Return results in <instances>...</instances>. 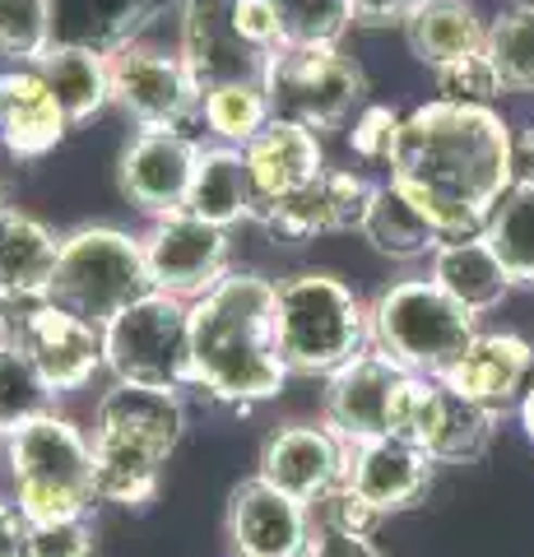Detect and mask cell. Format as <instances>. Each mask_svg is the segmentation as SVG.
Listing matches in <instances>:
<instances>
[{
    "instance_id": "1",
    "label": "cell",
    "mask_w": 534,
    "mask_h": 557,
    "mask_svg": "<svg viewBox=\"0 0 534 557\" xmlns=\"http://www.w3.org/2000/svg\"><path fill=\"white\" fill-rule=\"evenodd\" d=\"M516 182V135L497 108L433 98L413 108L390 153V186L451 237H479Z\"/></svg>"
},
{
    "instance_id": "2",
    "label": "cell",
    "mask_w": 534,
    "mask_h": 557,
    "mask_svg": "<svg viewBox=\"0 0 534 557\" xmlns=\"http://www.w3.org/2000/svg\"><path fill=\"white\" fill-rule=\"evenodd\" d=\"M288 368L274 335V278L233 270L191 302V386L223 405H265Z\"/></svg>"
},
{
    "instance_id": "3",
    "label": "cell",
    "mask_w": 534,
    "mask_h": 557,
    "mask_svg": "<svg viewBox=\"0 0 534 557\" xmlns=\"http://www.w3.org/2000/svg\"><path fill=\"white\" fill-rule=\"evenodd\" d=\"M274 335L288 376H331L372 348L368 302L335 274H293L274 284Z\"/></svg>"
},
{
    "instance_id": "4",
    "label": "cell",
    "mask_w": 534,
    "mask_h": 557,
    "mask_svg": "<svg viewBox=\"0 0 534 557\" xmlns=\"http://www.w3.org/2000/svg\"><path fill=\"white\" fill-rule=\"evenodd\" d=\"M10 502L24 511L28 525L38 520L89 516L98 502L94 483V442L65 413L47 409L20 432L5 437Z\"/></svg>"
},
{
    "instance_id": "5",
    "label": "cell",
    "mask_w": 534,
    "mask_h": 557,
    "mask_svg": "<svg viewBox=\"0 0 534 557\" xmlns=\"http://www.w3.org/2000/svg\"><path fill=\"white\" fill-rule=\"evenodd\" d=\"M372 348L409 376L442 381L479 335V317L451 302L433 278H400L368 302Z\"/></svg>"
},
{
    "instance_id": "6",
    "label": "cell",
    "mask_w": 534,
    "mask_h": 557,
    "mask_svg": "<svg viewBox=\"0 0 534 557\" xmlns=\"http://www.w3.org/2000/svg\"><path fill=\"white\" fill-rule=\"evenodd\" d=\"M145 293H153V284L145 265V242L135 233L112 228V223H84L61 237V260L47 302H61L84 321L108 325L116 311L140 302Z\"/></svg>"
},
{
    "instance_id": "7",
    "label": "cell",
    "mask_w": 534,
    "mask_h": 557,
    "mask_svg": "<svg viewBox=\"0 0 534 557\" xmlns=\"http://www.w3.org/2000/svg\"><path fill=\"white\" fill-rule=\"evenodd\" d=\"M102 362L112 381L153 391H186L191 386V302L145 293L140 302L102 325Z\"/></svg>"
},
{
    "instance_id": "8",
    "label": "cell",
    "mask_w": 534,
    "mask_h": 557,
    "mask_svg": "<svg viewBox=\"0 0 534 557\" xmlns=\"http://www.w3.org/2000/svg\"><path fill=\"white\" fill-rule=\"evenodd\" d=\"M270 112L293 126L325 135L363 112L368 75L344 47H280L265 65Z\"/></svg>"
},
{
    "instance_id": "9",
    "label": "cell",
    "mask_w": 534,
    "mask_h": 557,
    "mask_svg": "<svg viewBox=\"0 0 534 557\" xmlns=\"http://www.w3.org/2000/svg\"><path fill=\"white\" fill-rule=\"evenodd\" d=\"M493 428H497V413L456 395L446 381H433V376H405L400 399H395V418H390V437L419 446L433 465L479 460L493 442Z\"/></svg>"
},
{
    "instance_id": "10",
    "label": "cell",
    "mask_w": 534,
    "mask_h": 557,
    "mask_svg": "<svg viewBox=\"0 0 534 557\" xmlns=\"http://www.w3.org/2000/svg\"><path fill=\"white\" fill-rule=\"evenodd\" d=\"M140 242H145L149 284L153 293H167V298L196 302L223 274H233L228 228H214V223L186 214V209L167 219H153Z\"/></svg>"
},
{
    "instance_id": "11",
    "label": "cell",
    "mask_w": 534,
    "mask_h": 557,
    "mask_svg": "<svg viewBox=\"0 0 534 557\" xmlns=\"http://www.w3.org/2000/svg\"><path fill=\"white\" fill-rule=\"evenodd\" d=\"M200 84L186 70L182 51L126 47L112 57V102L140 131H182L200 112Z\"/></svg>"
},
{
    "instance_id": "12",
    "label": "cell",
    "mask_w": 534,
    "mask_h": 557,
    "mask_svg": "<svg viewBox=\"0 0 534 557\" xmlns=\"http://www.w3.org/2000/svg\"><path fill=\"white\" fill-rule=\"evenodd\" d=\"M28 362L38 368L51 395H71L84 391L89 381L108 368L102 362V325L75 317L61 302H38L20 317V339Z\"/></svg>"
},
{
    "instance_id": "13",
    "label": "cell",
    "mask_w": 534,
    "mask_h": 557,
    "mask_svg": "<svg viewBox=\"0 0 534 557\" xmlns=\"http://www.w3.org/2000/svg\"><path fill=\"white\" fill-rule=\"evenodd\" d=\"M405 376L409 372L395 368L386 354L363 348L339 372L325 376V428L344 446L390 437V418H395V399H400Z\"/></svg>"
},
{
    "instance_id": "14",
    "label": "cell",
    "mask_w": 534,
    "mask_h": 557,
    "mask_svg": "<svg viewBox=\"0 0 534 557\" xmlns=\"http://www.w3.org/2000/svg\"><path fill=\"white\" fill-rule=\"evenodd\" d=\"M237 0H182V61L200 94L219 84H261L270 57L237 33Z\"/></svg>"
},
{
    "instance_id": "15",
    "label": "cell",
    "mask_w": 534,
    "mask_h": 557,
    "mask_svg": "<svg viewBox=\"0 0 534 557\" xmlns=\"http://www.w3.org/2000/svg\"><path fill=\"white\" fill-rule=\"evenodd\" d=\"M344 465H349V446L325 423H284L265 437L256 474L312 511L344 483Z\"/></svg>"
},
{
    "instance_id": "16",
    "label": "cell",
    "mask_w": 534,
    "mask_h": 557,
    "mask_svg": "<svg viewBox=\"0 0 534 557\" xmlns=\"http://www.w3.org/2000/svg\"><path fill=\"white\" fill-rule=\"evenodd\" d=\"M223 539H228L233 557H307L312 511L256 474L233 487L228 516H223Z\"/></svg>"
},
{
    "instance_id": "17",
    "label": "cell",
    "mask_w": 534,
    "mask_h": 557,
    "mask_svg": "<svg viewBox=\"0 0 534 557\" xmlns=\"http://www.w3.org/2000/svg\"><path fill=\"white\" fill-rule=\"evenodd\" d=\"M196 159H200V145L191 135H182V131H140L126 145L122 168H116L122 196L149 219L182 214L186 196H191Z\"/></svg>"
},
{
    "instance_id": "18",
    "label": "cell",
    "mask_w": 534,
    "mask_h": 557,
    "mask_svg": "<svg viewBox=\"0 0 534 557\" xmlns=\"http://www.w3.org/2000/svg\"><path fill=\"white\" fill-rule=\"evenodd\" d=\"M372 190L376 186L368 177H358V172L325 168L312 186H302L298 196L261 209L256 219H261L270 233L288 237V242H307L316 233H358L363 219H368Z\"/></svg>"
},
{
    "instance_id": "19",
    "label": "cell",
    "mask_w": 534,
    "mask_h": 557,
    "mask_svg": "<svg viewBox=\"0 0 534 557\" xmlns=\"http://www.w3.org/2000/svg\"><path fill=\"white\" fill-rule=\"evenodd\" d=\"M186 432V405L177 391H153L131 386V381H112L94 405V437L126 442L135 450L167 460Z\"/></svg>"
},
{
    "instance_id": "20",
    "label": "cell",
    "mask_w": 534,
    "mask_h": 557,
    "mask_svg": "<svg viewBox=\"0 0 534 557\" xmlns=\"http://www.w3.org/2000/svg\"><path fill=\"white\" fill-rule=\"evenodd\" d=\"M182 0H51V47L122 57Z\"/></svg>"
},
{
    "instance_id": "21",
    "label": "cell",
    "mask_w": 534,
    "mask_h": 557,
    "mask_svg": "<svg viewBox=\"0 0 534 557\" xmlns=\"http://www.w3.org/2000/svg\"><path fill=\"white\" fill-rule=\"evenodd\" d=\"M534 376V344L511 330H479L474 344L460 354V362L442 381L456 395L484 405L488 413H507L525 399V386Z\"/></svg>"
},
{
    "instance_id": "22",
    "label": "cell",
    "mask_w": 534,
    "mask_h": 557,
    "mask_svg": "<svg viewBox=\"0 0 534 557\" xmlns=\"http://www.w3.org/2000/svg\"><path fill=\"white\" fill-rule=\"evenodd\" d=\"M344 487L372 502L382 516L419 507L433 487V460L419 446L400 437H372L349 446V465H344Z\"/></svg>"
},
{
    "instance_id": "23",
    "label": "cell",
    "mask_w": 534,
    "mask_h": 557,
    "mask_svg": "<svg viewBox=\"0 0 534 557\" xmlns=\"http://www.w3.org/2000/svg\"><path fill=\"white\" fill-rule=\"evenodd\" d=\"M65 131H71V121H65L38 65L0 70V145L10 159H47L65 139Z\"/></svg>"
},
{
    "instance_id": "24",
    "label": "cell",
    "mask_w": 534,
    "mask_h": 557,
    "mask_svg": "<svg viewBox=\"0 0 534 557\" xmlns=\"http://www.w3.org/2000/svg\"><path fill=\"white\" fill-rule=\"evenodd\" d=\"M243 159H247V172H251L256 214L270 209V205H280V200H288V196H298L302 186H312L325 172L321 135L293 126V121H280V116H274L270 126L243 149Z\"/></svg>"
},
{
    "instance_id": "25",
    "label": "cell",
    "mask_w": 534,
    "mask_h": 557,
    "mask_svg": "<svg viewBox=\"0 0 534 557\" xmlns=\"http://www.w3.org/2000/svg\"><path fill=\"white\" fill-rule=\"evenodd\" d=\"M61 260V237L47 228L42 219L10 209L0 219V293L10 302H47L51 278H57Z\"/></svg>"
},
{
    "instance_id": "26",
    "label": "cell",
    "mask_w": 534,
    "mask_h": 557,
    "mask_svg": "<svg viewBox=\"0 0 534 557\" xmlns=\"http://www.w3.org/2000/svg\"><path fill=\"white\" fill-rule=\"evenodd\" d=\"M427 278L446 293L451 302H460L464 311H474V317H484V311L502 307L507 293H511V278L502 270V260L493 256V247L479 237H451L442 242V247L427 256Z\"/></svg>"
},
{
    "instance_id": "27",
    "label": "cell",
    "mask_w": 534,
    "mask_h": 557,
    "mask_svg": "<svg viewBox=\"0 0 534 557\" xmlns=\"http://www.w3.org/2000/svg\"><path fill=\"white\" fill-rule=\"evenodd\" d=\"M186 214H196L214 228H233L256 214V190H251V172L243 149L233 145H200L196 159V177H191V196H186Z\"/></svg>"
},
{
    "instance_id": "28",
    "label": "cell",
    "mask_w": 534,
    "mask_h": 557,
    "mask_svg": "<svg viewBox=\"0 0 534 557\" xmlns=\"http://www.w3.org/2000/svg\"><path fill=\"white\" fill-rule=\"evenodd\" d=\"M488 24L479 20L470 0H419L413 14L405 20V42L423 65H451L470 51H484Z\"/></svg>"
},
{
    "instance_id": "29",
    "label": "cell",
    "mask_w": 534,
    "mask_h": 557,
    "mask_svg": "<svg viewBox=\"0 0 534 557\" xmlns=\"http://www.w3.org/2000/svg\"><path fill=\"white\" fill-rule=\"evenodd\" d=\"M47 89L57 94L71 126L94 121L102 108H112V61L84 47H51L38 61Z\"/></svg>"
},
{
    "instance_id": "30",
    "label": "cell",
    "mask_w": 534,
    "mask_h": 557,
    "mask_svg": "<svg viewBox=\"0 0 534 557\" xmlns=\"http://www.w3.org/2000/svg\"><path fill=\"white\" fill-rule=\"evenodd\" d=\"M358 233H363L368 247L376 256H386V260H423V256H433L442 247V233L423 219V209L413 205L405 190H395L390 182L372 190L368 219H363Z\"/></svg>"
},
{
    "instance_id": "31",
    "label": "cell",
    "mask_w": 534,
    "mask_h": 557,
    "mask_svg": "<svg viewBox=\"0 0 534 557\" xmlns=\"http://www.w3.org/2000/svg\"><path fill=\"white\" fill-rule=\"evenodd\" d=\"M484 242L502 260L511 288H534V172L516 177L507 196L493 205L484 223Z\"/></svg>"
},
{
    "instance_id": "32",
    "label": "cell",
    "mask_w": 534,
    "mask_h": 557,
    "mask_svg": "<svg viewBox=\"0 0 534 557\" xmlns=\"http://www.w3.org/2000/svg\"><path fill=\"white\" fill-rule=\"evenodd\" d=\"M200 116L219 145H233V149H247L274 121L265 84H219V89L200 98Z\"/></svg>"
},
{
    "instance_id": "33",
    "label": "cell",
    "mask_w": 534,
    "mask_h": 557,
    "mask_svg": "<svg viewBox=\"0 0 534 557\" xmlns=\"http://www.w3.org/2000/svg\"><path fill=\"white\" fill-rule=\"evenodd\" d=\"M484 51L507 89L534 94V0H516V5L497 10V20L484 33Z\"/></svg>"
},
{
    "instance_id": "34",
    "label": "cell",
    "mask_w": 534,
    "mask_h": 557,
    "mask_svg": "<svg viewBox=\"0 0 534 557\" xmlns=\"http://www.w3.org/2000/svg\"><path fill=\"white\" fill-rule=\"evenodd\" d=\"M51 399L57 395L47 391V381L38 376L24 348L20 344L0 348V442L10 432H20L24 423H33V418H42L51 409Z\"/></svg>"
},
{
    "instance_id": "35",
    "label": "cell",
    "mask_w": 534,
    "mask_h": 557,
    "mask_svg": "<svg viewBox=\"0 0 534 557\" xmlns=\"http://www.w3.org/2000/svg\"><path fill=\"white\" fill-rule=\"evenodd\" d=\"M284 47H339L353 24L349 0H274Z\"/></svg>"
},
{
    "instance_id": "36",
    "label": "cell",
    "mask_w": 534,
    "mask_h": 557,
    "mask_svg": "<svg viewBox=\"0 0 534 557\" xmlns=\"http://www.w3.org/2000/svg\"><path fill=\"white\" fill-rule=\"evenodd\" d=\"M51 51V0H0V57L38 65Z\"/></svg>"
},
{
    "instance_id": "37",
    "label": "cell",
    "mask_w": 534,
    "mask_h": 557,
    "mask_svg": "<svg viewBox=\"0 0 534 557\" xmlns=\"http://www.w3.org/2000/svg\"><path fill=\"white\" fill-rule=\"evenodd\" d=\"M507 84L497 75V65L488 61V51H470L451 65L437 70V94L446 102H470V108H493V98L502 94Z\"/></svg>"
},
{
    "instance_id": "38",
    "label": "cell",
    "mask_w": 534,
    "mask_h": 557,
    "mask_svg": "<svg viewBox=\"0 0 534 557\" xmlns=\"http://www.w3.org/2000/svg\"><path fill=\"white\" fill-rule=\"evenodd\" d=\"M24 557H94V520H38V525H28Z\"/></svg>"
},
{
    "instance_id": "39",
    "label": "cell",
    "mask_w": 534,
    "mask_h": 557,
    "mask_svg": "<svg viewBox=\"0 0 534 557\" xmlns=\"http://www.w3.org/2000/svg\"><path fill=\"white\" fill-rule=\"evenodd\" d=\"M400 126H405V116L395 112V108H382V102H368V108L353 116L349 149H353L363 163H390L395 139H400Z\"/></svg>"
},
{
    "instance_id": "40",
    "label": "cell",
    "mask_w": 534,
    "mask_h": 557,
    "mask_svg": "<svg viewBox=\"0 0 534 557\" xmlns=\"http://www.w3.org/2000/svg\"><path fill=\"white\" fill-rule=\"evenodd\" d=\"M321 525L325 530H339V534H353V539H372L376 530H382V511H376L372 507V502H363V497H358V493H349V487H335V493L331 497H325L321 502Z\"/></svg>"
},
{
    "instance_id": "41",
    "label": "cell",
    "mask_w": 534,
    "mask_h": 557,
    "mask_svg": "<svg viewBox=\"0 0 534 557\" xmlns=\"http://www.w3.org/2000/svg\"><path fill=\"white\" fill-rule=\"evenodd\" d=\"M237 33L256 47L274 57V51L284 47V28H280V10H274V0H237Z\"/></svg>"
},
{
    "instance_id": "42",
    "label": "cell",
    "mask_w": 534,
    "mask_h": 557,
    "mask_svg": "<svg viewBox=\"0 0 534 557\" xmlns=\"http://www.w3.org/2000/svg\"><path fill=\"white\" fill-rule=\"evenodd\" d=\"M307 557H382V548L372 539H353L339 530H325L321 520L312 525V544H307Z\"/></svg>"
},
{
    "instance_id": "43",
    "label": "cell",
    "mask_w": 534,
    "mask_h": 557,
    "mask_svg": "<svg viewBox=\"0 0 534 557\" xmlns=\"http://www.w3.org/2000/svg\"><path fill=\"white\" fill-rule=\"evenodd\" d=\"M413 5H419V0H349L353 24H363V28H386V24H400L405 28Z\"/></svg>"
},
{
    "instance_id": "44",
    "label": "cell",
    "mask_w": 534,
    "mask_h": 557,
    "mask_svg": "<svg viewBox=\"0 0 534 557\" xmlns=\"http://www.w3.org/2000/svg\"><path fill=\"white\" fill-rule=\"evenodd\" d=\"M28 544V520L10 497H0V557H24Z\"/></svg>"
},
{
    "instance_id": "45",
    "label": "cell",
    "mask_w": 534,
    "mask_h": 557,
    "mask_svg": "<svg viewBox=\"0 0 534 557\" xmlns=\"http://www.w3.org/2000/svg\"><path fill=\"white\" fill-rule=\"evenodd\" d=\"M20 339V317H14V302L0 293V348H10Z\"/></svg>"
},
{
    "instance_id": "46",
    "label": "cell",
    "mask_w": 534,
    "mask_h": 557,
    "mask_svg": "<svg viewBox=\"0 0 534 557\" xmlns=\"http://www.w3.org/2000/svg\"><path fill=\"white\" fill-rule=\"evenodd\" d=\"M521 428H525V437L534 442V376H530V386H525V399H521Z\"/></svg>"
},
{
    "instance_id": "47",
    "label": "cell",
    "mask_w": 534,
    "mask_h": 557,
    "mask_svg": "<svg viewBox=\"0 0 534 557\" xmlns=\"http://www.w3.org/2000/svg\"><path fill=\"white\" fill-rule=\"evenodd\" d=\"M10 209H14V205H10V196H5V186H0V219H5Z\"/></svg>"
}]
</instances>
